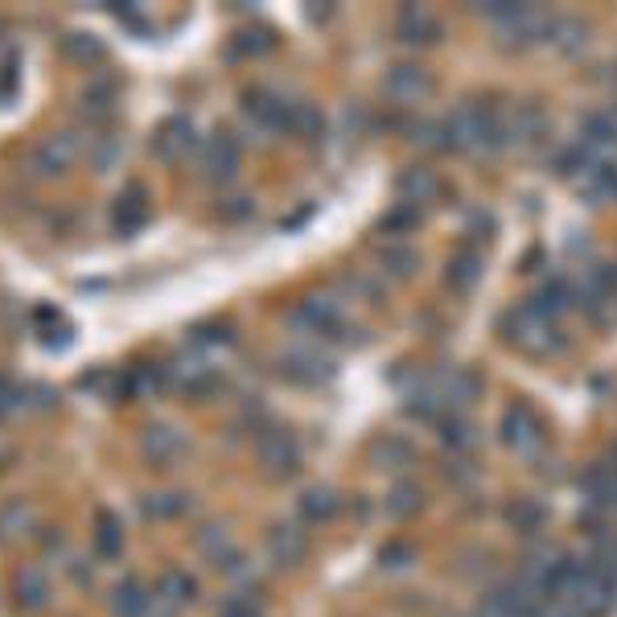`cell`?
Returning <instances> with one entry per match:
<instances>
[{"mask_svg":"<svg viewBox=\"0 0 617 617\" xmlns=\"http://www.w3.org/2000/svg\"><path fill=\"white\" fill-rule=\"evenodd\" d=\"M272 33L268 29H244V33H235V42H230V54L244 58V54H264V50H272Z\"/></svg>","mask_w":617,"mask_h":617,"instance_id":"obj_37","label":"cell"},{"mask_svg":"<svg viewBox=\"0 0 617 617\" xmlns=\"http://www.w3.org/2000/svg\"><path fill=\"white\" fill-rule=\"evenodd\" d=\"M13 593H17V605L29 609V614H38L50 605V576H45L42 564H21L13 573Z\"/></svg>","mask_w":617,"mask_h":617,"instance_id":"obj_14","label":"cell"},{"mask_svg":"<svg viewBox=\"0 0 617 617\" xmlns=\"http://www.w3.org/2000/svg\"><path fill=\"white\" fill-rule=\"evenodd\" d=\"M412 227H420V206L395 202L388 215H383V230H388V235H408Z\"/></svg>","mask_w":617,"mask_h":617,"instance_id":"obj_38","label":"cell"},{"mask_svg":"<svg viewBox=\"0 0 617 617\" xmlns=\"http://www.w3.org/2000/svg\"><path fill=\"white\" fill-rule=\"evenodd\" d=\"M268 556H272L276 568H297V564H305V556H309V532H305L301 523H288V518L272 523V532H268Z\"/></svg>","mask_w":617,"mask_h":617,"instance_id":"obj_9","label":"cell"},{"mask_svg":"<svg viewBox=\"0 0 617 617\" xmlns=\"http://www.w3.org/2000/svg\"><path fill=\"white\" fill-rule=\"evenodd\" d=\"M498 432H503V441L511 453H518V457H539L547 445V432H544V420H539V412H535L532 403H511L503 412V424H498Z\"/></svg>","mask_w":617,"mask_h":617,"instance_id":"obj_2","label":"cell"},{"mask_svg":"<svg viewBox=\"0 0 617 617\" xmlns=\"http://www.w3.org/2000/svg\"><path fill=\"white\" fill-rule=\"evenodd\" d=\"M256 457L268 477H292L297 474V465H301V445H297V436L288 429L268 424V429H259V436H256Z\"/></svg>","mask_w":617,"mask_h":617,"instance_id":"obj_3","label":"cell"},{"mask_svg":"<svg viewBox=\"0 0 617 617\" xmlns=\"http://www.w3.org/2000/svg\"><path fill=\"white\" fill-rule=\"evenodd\" d=\"M408 564H412V547L408 544L383 547V568H408Z\"/></svg>","mask_w":617,"mask_h":617,"instance_id":"obj_45","label":"cell"},{"mask_svg":"<svg viewBox=\"0 0 617 617\" xmlns=\"http://www.w3.org/2000/svg\"><path fill=\"white\" fill-rule=\"evenodd\" d=\"M95 148H91V165H95V173H107L120 161V153H124V144L115 141V136H95Z\"/></svg>","mask_w":617,"mask_h":617,"instance_id":"obj_39","label":"cell"},{"mask_svg":"<svg viewBox=\"0 0 617 617\" xmlns=\"http://www.w3.org/2000/svg\"><path fill=\"white\" fill-rule=\"evenodd\" d=\"M21 408H25V391L17 388L9 374H0V420L21 412Z\"/></svg>","mask_w":617,"mask_h":617,"instance_id":"obj_42","label":"cell"},{"mask_svg":"<svg viewBox=\"0 0 617 617\" xmlns=\"http://www.w3.org/2000/svg\"><path fill=\"white\" fill-rule=\"evenodd\" d=\"M288 321L305 333H333L342 326V309H338L333 297H305V301H297Z\"/></svg>","mask_w":617,"mask_h":617,"instance_id":"obj_11","label":"cell"},{"mask_svg":"<svg viewBox=\"0 0 617 617\" xmlns=\"http://www.w3.org/2000/svg\"><path fill=\"white\" fill-rule=\"evenodd\" d=\"M198 169L206 182H230L239 173V141L230 132H215L210 141L202 144Z\"/></svg>","mask_w":617,"mask_h":617,"instance_id":"obj_8","label":"cell"},{"mask_svg":"<svg viewBox=\"0 0 617 617\" xmlns=\"http://www.w3.org/2000/svg\"><path fill=\"white\" fill-rule=\"evenodd\" d=\"M198 597V580L189 573H182V568H169V573H161L157 580V593H153V601L165 605L169 614H177V609H186L189 601Z\"/></svg>","mask_w":617,"mask_h":617,"instance_id":"obj_18","label":"cell"},{"mask_svg":"<svg viewBox=\"0 0 617 617\" xmlns=\"http://www.w3.org/2000/svg\"><path fill=\"white\" fill-rule=\"evenodd\" d=\"M194 544H198L202 561L210 564V568H218V573H239V568H244V552L235 547L230 532H227V527H218V523H206V527H198Z\"/></svg>","mask_w":617,"mask_h":617,"instance_id":"obj_7","label":"cell"},{"mask_svg":"<svg viewBox=\"0 0 617 617\" xmlns=\"http://www.w3.org/2000/svg\"><path fill=\"white\" fill-rule=\"evenodd\" d=\"M189 511V494H148L144 498V515L148 518H177Z\"/></svg>","mask_w":617,"mask_h":617,"instance_id":"obj_34","label":"cell"},{"mask_svg":"<svg viewBox=\"0 0 617 617\" xmlns=\"http://www.w3.org/2000/svg\"><path fill=\"white\" fill-rule=\"evenodd\" d=\"M115 95H120V83L107 71H95L91 83L83 86V95H79V107H83L91 124H100V120H107L115 112Z\"/></svg>","mask_w":617,"mask_h":617,"instance_id":"obj_13","label":"cell"},{"mask_svg":"<svg viewBox=\"0 0 617 617\" xmlns=\"http://www.w3.org/2000/svg\"><path fill=\"white\" fill-rule=\"evenodd\" d=\"M371 461L379 465V470L400 474V470H408V465L417 461V449H412V441H403V436L388 432V436H379V441L371 445Z\"/></svg>","mask_w":617,"mask_h":617,"instance_id":"obj_22","label":"cell"},{"mask_svg":"<svg viewBox=\"0 0 617 617\" xmlns=\"http://www.w3.org/2000/svg\"><path fill=\"white\" fill-rule=\"evenodd\" d=\"M432 74L417 62H400V66H391L388 79H383V91H388V100L395 103H424L432 95Z\"/></svg>","mask_w":617,"mask_h":617,"instance_id":"obj_10","label":"cell"},{"mask_svg":"<svg viewBox=\"0 0 617 617\" xmlns=\"http://www.w3.org/2000/svg\"><path fill=\"white\" fill-rule=\"evenodd\" d=\"M511 523H515L518 532H539V523H544V506L532 503V498H523L518 506H511Z\"/></svg>","mask_w":617,"mask_h":617,"instance_id":"obj_41","label":"cell"},{"mask_svg":"<svg viewBox=\"0 0 617 617\" xmlns=\"http://www.w3.org/2000/svg\"><path fill=\"white\" fill-rule=\"evenodd\" d=\"M503 330H506V338L518 346V350H527V354H535V359H544V354H552V350H561L564 346L556 321L539 317L532 305H518V309H511L506 321H503Z\"/></svg>","mask_w":617,"mask_h":617,"instance_id":"obj_1","label":"cell"},{"mask_svg":"<svg viewBox=\"0 0 617 617\" xmlns=\"http://www.w3.org/2000/svg\"><path fill=\"white\" fill-rule=\"evenodd\" d=\"M417 264H420V256L412 251V247H388L383 251V272H391L395 280H408V276L417 272Z\"/></svg>","mask_w":617,"mask_h":617,"instance_id":"obj_35","label":"cell"},{"mask_svg":"<svg viewBox=\"0 0 617 617\" xmlns=\"http://www.w3.org/2000/svg\"><path fill=\"white\" fill-rule=\"evenodd\" d=\"M79 161V136L74 132H50L38 148H33V169L38 177H62L74 169Z\"/></svg>","mask_w":617,"mask_h":617,"instance_id":"obj_6","label":"cell"},{"mask_svg":"<svg viewBox=\"0 0 617 617\" xmlns=\"http://www.w3.org/2000/svg\"><path fill=\"white\" fill-rule=\"evenodd\" d=\"M288 107H292V103L280 100L276 91H264V86H256V91H247L244 95V120L264 136V141H272V136L288 132Z\"/></svg>","mask_w":617,"mask_h":617,"instance_id":"obj_5","label":"cell"},{"mask_svg":"<svg viewBox=\"0 0 617 617\" xmlns=\"http://www.w3.org/2000/svg\"><path fill=\"white\" fill-rule=\"evenodd\" d=\"M4 453H9V449H4V445H0V461H4Z\"/></svg>","mask_w":617,"mask_h":617,"instance_id":"obj_47","label":"cell"},{"mask_svg":"<svg viewBox=\"0 0 617 617\" xmlns=\"http://www.w3.org/2000/svg\"><path fill=\"white\" fill-rule=\"evenodd\" d=\"M33 506L25 498H9V503L0 506V544H17V539H25L33 532Z\"/></svg>","mask_w":617,"mask_h":617,"instance_id":"obj_25","label":"cell"},{"mask_svg":"<svg viewBox=\"0 0 617 617\" xmlns=\"http://www.w3.org/2000/svg\"><path fill=\"white\" fill-rule=\"evenodd\" d=\"M95 552H100V561H120L124 556V527H120V518L112 511L95 515Z\"/></svg>","mask_w":617,"mask_h":617,"instance_id":"obj_28","label":"cell"},{"mask_svg":"<svg viewBox=\"0 0 617 617\" xmlns=\"http://www.w3.org/2000/svg\"><path fill=\"white\" fill-rule=\"evenodd\" d=\"M436 194H441V177H436L429 165H412V169H403L400 202H408V206H420V202H432Z\"/></svg>","mask_w":617,"mask_h":617,"instance_id":"obj_23","label":"cell"},{"mask_svg":"<svg viewBox=\"0 0 617 617\" xmlns=\"http://www.w3.org/2000/svg\"><path fill=\"white\" fill-rule=\"evenodd\" d=\"M297 506H301V515L309 518V523H330V518L338 515V494H333L330 486H309Z\"/></svg>","mask_w":617,"mask_h":617,"instance_id":"obj_32","label":"cell"},{"mask_svg":"<svg viewBox=\"0 0 617 617\" xmlns=\"http://www.w3.org/2000/svg\"><path fill=\"white\" fill-rule=\"evenodd\" d=\"M189 342L194 346H227L230 342V326H198Z\"/></svg>","mask_w":617,"mask_h":617,"instance_id":"obj_43","label":"cell"},{"mask_svg":"<svg viewBox=\"0 0 617 617\" xmlns=\"http://www.w3.org/2000/svg\"><path fill=\"white\" fill-rule=\"evenodd\" d=\"M165 383H173V388L186 391V395H206V391L215 388V371L198 359H189V362L182 359V362H173V367H165Z\"/></svg>","mask_w":617,"mask_h":617,"instance_id":"obj_19","label":"cell"},{"mask_svg":"<svg viewBox=\"0 0 617 617\" xmlns=\"http://www.w3.org/2000/svg\"><path fill=\"white\" fill-rule=\"evenodd\" d=\"M441 441H445L453 453H465V449H474L477 445V436H474V424H465L461 417L445 420L441 424Z\"/></svg>","mask_w":617,"mask_h":617,"instance_id":"obj_36","label":"cell"},{"mask_svg":"<svg viewBox=\"0 0 617 617\" xmlns=\"http://www.w3.org/2000/svg\"><path fill=\"white\" fill-rule=\"evenodd\" d=\"M395 38L408 45H432L441 38V21L424 13V9H417V4H403L400 17H395Z\"/></svg>","mask_w":617,"mask_h":617,"instance_id":"obj_16","label":"cell"},{"mask_svg":"<svg viewBox=\"0 0 617 617\" xmlns=\"http://www.w3.org/2000/svg\"><path fill=\"white\" fill-rule=\"evenodd\" d=\"M288 132L301 136V141L326 136V115H321V107H313V103H292L288 107Z\"/></svg>","mask_w":617,"mask_h":617,"instance_id":"obj_30","label":"cell"},{"mask_svg":"<svg viewBox=\"0 0 617 617\" xmlns=\"http://www.w3.org/2000/svg\"><path fill=\"white\" fill-rule=\"evenodd\" d=\"M482 268H486L482 251H474V247L457 251V256L449 259V285H453V292H474V285L482 280Z\"/></svg>","mask_w":617,"mask_h":617,"instance_id":"obj_27","label":"cell"},{"mask_svg":"<svg viewBox=\"0 0 617 617\" xmlns=\"http://www.w3.org/2000/svg\"><path fill=\"white\" fill-rule=\"evenodd\" d=\"M547 42H556L561 50H576V45L585 42V25L580 21H568V17H556V25H552V38Z\"/></svg>","mask_w":617,"mask_h":617,"instance_id":"obj_40","label":"cell"},{"mask_svg":"<svg viewBox=\"0 0 617 617\" xmlns=\"http://www.w3.org/2000/svg\"><path fill=\"white\" fill-rule=\"evenodd\" d=\"M112 617H148V605H153V593L141 585V576H124L112 585Z\"/></svg>","mask_w":617,"mask_h":617,"instance_id":"obj_17","label":"cell"},{"mask_svg":"<svg viewBox=\"0 0 617 617\" xmlns=\"http://www.w3.org/2000/svg\"><path fill=\"white\" fill-rule=\"evenodd\" d=\"M420 486H412V482H400V486L388 494V503H383V515L388 518H412L420 511Z\"/></svg>","mask_w":617,"mask_h":617,"instance_id":"obj_33","label":"cell"},{"mask_svg":"<svg viewBox=\"0 0 617 617\" xmlns=\"http://www.w3.org/2000/svg\"><path fill=\"white\" fill-rule=\"evenodd\" d=\"M247 210H251V202H247V198H230V206L223 210V215H227V218H244Z\"/></svg>","mask_w":617,"mask_h":617,"instance_id":"obj_46","label":"cell"},{"mask_svg":"<svg viewBox=\"0 0 617 617\" xmlns=\"http://www.w3.org/2000/svg\"><path fill=\"white\" fill-rule=\"evenodd\" d=\"M580 144H589L593 153L601 157L605 148L617 144V112H589L580 120Z\"/></svg>","mask_w":617,"mask_h":617,"instance_id":"obj_24","label":"cell"},{"mask_svg":"<svg viewBox=\"0 0 617 617\" xmlns=\"http://www.w3.org/2000/svg\"><path fill=\"white\" fill-rule=\"evenodd\" d=\"M285 374L292 383H321V379H330V362L313 354V350H288Z\"/></svg>","mask_w":617,"mask_h":617,"instance_id":"obj_26","label":"cell"},{"mask_svg":"<svg viewBox=\"0 0 617 617\" xmlns=\"http://www.w3.org/2000/svg\"><path fill=\"white\" fill-rule=\"evenodd\" d=\"M218 617H264V614H259L256 601H247V597H230V601L218 609Z\"/></svg>","mask_w":617,"mask_h":617,"instance_id":"obj_44","label":"cell"},{"mask_svg":"<svg viewBox=\"0 0 617 617\" xmlns=\"http://www.w3.org/2000/svg\"><path fill=\"white\" fill-rule=\"evenodd\" d=\"M141 453H144V461L157 465V470H177L189 453V441L177 424H148V429L141 432Z\"/></svg>","mask_w":617,"mask_h":617,"instance_id":"obj_4","label":"cell"},{"mask_svg":"<svg viewBox=\"0 0 617 617\" xmlns=\"http://www.w3.org/2000/svg\"><path fill=\"white\" fill-rule=\"evenodd\" d=\"M547 136V115L535 107V103H527V107H518L515 120H511V141L515 144H539Z\"/></svg>","mask_w":617,"mask_h":617,"instance_id":"obj_29","label":"cell"},{"mask_svg":"<svg viewBox=\"0 0 617 617\" xmlns=\"http://www.w3.org/2000/svg\"><path fill=\"white\" fill-rule=\"evenodd\" d=\"M539 317H547V321H556V317L573 305V288L564 285V280H552V285H544L539 292H535L532 301H527Z\"/></svg>","mask_w":617,"mask_h":617,"instance_id":"obj_31","label":"cell"},{"mask_svg":"<svg viewBox=\"0 0 617 617\" xmlns=\"http://www.w3.org/2000/svg\"><path fill=\"white\" fill-rule=\"evenodd\" d=\"M432 391H436V400L441 403H453V408H465L470 400H477V391H482V383H477L470 371H445L441 379H432Z\"/></svg>","mask_w":617,"mask_h":617,"instance_id":"obj_20","label":"cell"},{"mask_svg":"<svg viewBox=\"0 0 617 617\" xmlns=\"http://www.w3.org/2000/svg\"><path fill=\"white\" fill-rule=\"evenodd\" d=\"M194 144H198V136H194V120H186V115H169V120L157 128V136H153V153H157L161 161H182V157H189Z\"/></svg>","mask_w":617,"mask_h":617,"instance_id":"obj_12","label":"cell"},{"mask_svg":"<svg viewBox=\"0 0 617 617\" xmlns=\"http://www.w3.org/2000/svg\"><path fill=\"white\" fill-rule=\"evenodd\" d=\"M112 223L120 235H136V230L148 223V189H144L141 182H132V186L115 198Z\"/></svg>","mask_w":617,"mask_h":617,"instance_id":"obj_15","label":"cell"},{"mask_svg":"<svg viewBox=\"0 0 617 617\" xmlns=\"http://www.w3.org/2000/svg\"><path fill=\"white\" fill-rule=\"evenodd\" d=\"M58 50H62V58L74 62V66H100L103 58H107V45H103L95 33H83V29L66 33V38L58 42Z\"/></svg>","mask_w":617,"mask_h":617,"instance_id":"obj_21","label":"cell"}]
</instances>
